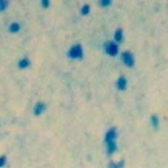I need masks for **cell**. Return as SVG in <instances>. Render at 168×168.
Wrapping results in <instances>:
<instances>
[{"instance_id": "obj_8", "label": "cell", "mask_w": 168, "mask_h": 168, "mask_svg": "<svg viewBox=\"0 0 168 168\" xmlns=\"http://www.w3.org/2000/svg\"><path fill=\"white\" fill-rule=\"evenodd\" d=\"M8 29H9V31H10V32H13V34H16V32H18V31L21 30V26H20L18 22H13V23H10V24H9Z\"/></svg>"}, {"instance_id": "obj_4", "label": "cell", "mask_w": 168, "mask_h": 168, "mask_svg": "<svg viewBox=\"0 0 168 168\" xmlns=\"http://www.w3.org/2000/svg\"><path fill=\"white\" fill-rule=\"evenodd\" d=\"M116 137H118L116 129H115V128H111L106 133V135H105V138H104V141H105V144H106V143H110V142L116 141Z\"/></svg>"}, {"instance_id": "obj_5", "label": "cell", "mask_w": 168, "mask_h": 168, "mask_svg": "<svg viewBox=\"0 0 168 168\" xmlns=\"http://www.w3.org/2000/svg\"><path fill=\"white\" fill-rule=\"evenodd\" d=\"M127 85H128V82H127V78L124 76H120L118 81H116V88L121 90V91H124L127 89Z\"/></svg>"}, {"instance_id": "obj_6", "label": "cell", "mask_w": 168, "mask_h": 168, "mask_svg": "<svg viewBox=\"0 0 168 168\" xmlns=\"http://www.w3.org/2000/svg\"><path fill=\"white\" fill-rule=\"evenodd\" d=\"M46 110V105H45L43 102H37L35 105V108H34V114L35 115H40L44 113V111Z\"/></svg>"}, {"instance_id": "obj_12", "label": "cell", "mask_w": 168, "mask_h": 168, "mask_svg": "<svg viewBox=\"0 0 168 168\" xmlns=\"http://www.w3.org/2000/svg\"><path fill=\"white\" fill-rule=\"evenodd\" d=\"M81 13H82V15H88L90 13V6L89 5H84L82 9H81Z\"/></svg>"}, {"instance_id": "obj_14", "label": "cell", "mask_w": 168, "mask_h": 168, "mask_svg": "<svg viewBox=\"0 0 168 168\" xmlns=\"http://www.w3.org/2000/svg\"><path fill=\"white\" fill-rule=\"evenodd\" d=\"M42 1V6L44 8H49L50 7V0H40Z\"/></svg>"}, {"instance_id": "obj_7", "label": "cell", "mask_w": 168, "mask_h": 168, "mask_svg": "<svg viewBox=\"0 0 168 168\" xmlns=\"http://www.w3.org/2000/svg\"><path fill=\"white\" fill-rule=\"evenodd\" d=\"M18 65L21 69H26V68H28V67L30 66V60H29L28 58H22V59L18 61Z\"/></svg>"}, {"instance_id": "obj_13", "label": "cell", "mask_w": 168, "mask_h": 168, "mask_svg": "<svg viewBox=\"0 0 168 168\" xmlns=\"http://www.w3.org/2000/svg\"><path fill=\"white\" fill-rule=\"evenodd\" d=\"M112 4V0H100V6L102 7H108L111 6Z\"/></svg>"}, {"instance_id": "obj_9", "label": "cell", "mask_w": 168, "mask_h": 168, "mask_svg": "<svg viewBox=\"0 0 168 168\" xmlns=\"http://www.w3.org/2000/svg\"><path fill=\"white\" fill-rule=\"evenodd\" d=\"M114 39L115 42H118V43L122 42V39H123V31H122V29H118V30L115 31Z\"/></svg>"}, {"instance_id": "obj_3", "label": "cell", "mask_w": 168, "mask_h": 168, "mask_svg": "<svg viewBox=\"0 0 168 168\" xmlns=\"http://www.w3.org/2000/svg\"><path fill=\"white\" fill-rule=\"evenodd\" d=\"M121 59H122L124 65L127 67H129V68L135 66V58H134V54L131 52H129V51L123 52V53L121 54Z\"/></svg>"}, {"instance_id": "obj_11", "label": "cell", "mask_w": 168, "mask_h": 168, "mask_svg": "<svg viewBox=\"0 0 168 168\" xmlns=\"http://www.w3.org/2000/svg\"><path fill=\"white\" fill-rule=\"evenodd\" d=\"M7 7H8V0H0V12L6 10Z\"/></svg>"}, {"instance_id": "obj_10", "label": "cell", "mask_w": 168, "mask_h": 168, "mask_svg": "<svg viewBox=\"0 0 168 168\" xmlns=\"http://www.w3.org/2000/svg\"><path fill=\"white\" fill-rule=\"evenodd\" d=\"M151 124H152V127L154 129H158V127H159V119H158L157 115H152L151 116Z\"/></svg>"}, {"instance_id": "obj_15", "label": "cell", "mask_w": 168, "mask_h": 168, "mask_svg": "<svg viewBox=\"0 0 168 168\" xmlns=\"http://www.w3.org/2000/svg\"><path fill=\"white\" fill-rule=\"evenodd\" d=\"M5 165H6V157L2 155V157H0V167H4Z\"/></svg>"}, {"instance_id": "obj_1", "label": "cell", "mask_w": 168, "mask_h": 168, "mask_svg": "<svg viewBox=\"0 0 168 168\" xmlns=\"http://www.w3.org/2000/svg\"><path fill=\"white\" fill-rule=\"evenodd\" d=\"M68 58L73 60H81L83 58V49L80 44H76L71 46L68 51Z\"/></svg>"}, {"instance_id": "obj_2", "label": "cell", "mask_w": 168, "mask_h": 168, "mask_svg": "<svg viewBox=\"0 0 168 168\" xmlns=\"http://www.w3.org/2000/svg\"><path fill=\"white\" fill-rule=\"evenodd\" d=\"M104 49H105V52L110 57H116L118 53H119V47H118V45L115 44L114 42H107V43H105Z\"/></svg>"}]
</instances>
